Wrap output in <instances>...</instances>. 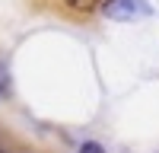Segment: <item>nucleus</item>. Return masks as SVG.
<instances>
[{
	"instance_id": "nucleus-1",
	"label": "nucleus",
	"mask_w": 159,
	"mask_h": 153,
	"mask_svg": "<svg viewBox=\"0 0 159 153\" xmlns=\"http://www.w3.org/2000/svg\"><path fill=\"white\" fill-rule=\"evenodd\" d=\"M99 10L115 22H137V19H147L153 13V7L147 0H102Z\"/></svg>"
},
{
	"instance_id": "nucleus-2",
	"label": "nucleus",
	"mask_w": 159,
	"mask_h": 153,
	"mask_svg": "<svg viewBox=\"0 0 159 153\" xmlns=\"http://www.w3.org/2000/svg\"><path fill=\"white\" fill-rule=\"evenodd\" d=\"M64 7L73 10V13H83V16H89V13H96L102 7V0H64Z\"/></svg>"
},
{
	"instance_id": "nucleus-3",
	"label": "nucleus",
	"mask_w": 159,
	"mask_h": 153,
	"mask_svg": "<svg viewBox=\"0 0 159 153\" xmlns=\"http://www.w3.org/2000/svg\"><path fill=\"white\" fill-rule=\"evenodd\" d=\"M80 153H105L99 144H83V147H80Z\"/></svg>"
},
{
	"instance_id": "nucleus-4",
	"label": "nucleus",
	"mask_w": 159,
	"mask_h": 153,
	"mask_svg": "<svg viewBox=\"0 0 159 153\" xmlns=\"http://www.w3.org/2000/svg\"><path fill=\"white\" fill-rule=\"evenodd\" d=\"M3 93H7V70L0 67V96H3Z\"/></svg>"
},
{
	"instance_id": "nucleus-5",
	"label": "nucleus",
	"mask_w": 159,
	"mask_h": 153,
	"mask_svg": "<svg viewBox=\"0 0 159 153\" xmlns=\"http://www.w3.org/2000/svg\"><path fill=\"white\" fill-rule=\"evenodd\" d=\"M0 153H10V150H7V140H3V137H0Z\"/></svg>"
},
{
	"instance_id": "nucleus-6",
	"label": "nucleus",
	"mask_w": 159,
	"mask_h": 153,
	"mask_svg": "<svg viewBox=\"0 0 159 153\" xmlns=\"http://www.w3.org/2000/svg\"><path fill=\"white\" fill-rule=\"evenodd\" d=\"M16 153H32V150H16Z\"/></svg>"
}]
</instances>
